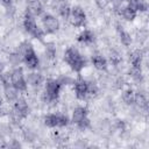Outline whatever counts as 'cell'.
I'll return each instance as SVG.
<instances>
[{"mask_svg": "<svg viewBox=\"0 0 149 149\" xmlns=\"http://www.w3.org/2000/svg\"><path fill=\"white\" fill-rule=\"evenodd\" d=\"M127 5L129 7H132L133 9H135L136 12H140V13H144V12L148 10L147 0H128Z\"/></svg>", "mask_w": 149, "mask_h": 149, "instance_id": "obj_18", "label": "cell"}, {"mask_svg": "<svg viewBox=\"0 0 149 149\" xmlns=\"http://www.w3.org/2000/svg\"><path fill=\"white\" fill-rule=\"evenodd\" d=\"M129 76H130V78L134 80V81H142L143 80V74H142V70H141V68H134V66H132L130 68V70H129Z\"/></svg>", "mask_w": 149, "mask_h": 149, "instance_id": "obj_26", "label": "cell"}, {"mask_svg": "<svg viewBox=\"0 0 149 149\" xmlns=\"http://www.w3.org/2000/svg\"><path fill=\"white\" fill-rule=\"evenodd\" d=\"M129 62L132 64V66L134 68H141L142 66V62H143V52L142 50H134L130 52V56H129Z\"/></svg>", "mask_w": 149, "mask_h": 149, "instance_id": "obj_17", "label": "cell"}, {"mask_svg": "<svg viewBox=\"0 0 149 149\" xmlns=\"http://www.w3.org/2000/svg\"><path fill=\"white\" fill-rule=\"evenodd\" d=\"M8 61L13 66H19L22 63V56L17 51H14L8 56Z\"/></svg>", "mask_w": 149, "mask_h": 149, "instance_id": "obj_27", "label": "cell"}, {"mask_svg": "<svg viewBox=\"0 0 149 149\" xmlns=\"http://www.w3.org/2000/svg\"><path fill=\"white\" fill-rule=\"evenodd\" d=\"M119 13L122 16V19L127 22H133L137 16V12L135 9H133L132 7H129L128 5L121 6V8L119 9Z\"/></svg>", "mask_w": 149, "mask_h": 149, "instance_id": "obj_15", "label": "cell"}, {"mask_svg": "<svg viewBox=\"0 0 149 149\" xmlns=\"http://www.w3.org/2000/svg\"><path fill=\"white\" fill-rule=\"evenodd\" d=\"M28 114H29V104H28L27 99L23 97H19L13 102V107L9 111L10 120L15 123H19L20 121L26 119L28 116Z\"/></svg>", "mask_w": 149, "mask_h": 149, "instance_id": "obj_3", "label": "cell"}, {"mask_svg": "<svg viewBox=\"0 0 149 149\" xmlns=\"http://www.w3.org/2000/svg\"><path fill=\"white\" fill-rule=\"evenodd\" d=\"M43 123L48 128H57V113H48L43 118Z\"/></svg>", "mask_w": 149, "mask_h": 149, "instance_id": "obj_22", "label": "cell"}, {"mask_svg": "<svg viewBox=\"0 0 149 149\" xmlns=\"http://www.w3.org/2000/svg\"><path fill=\"white\" fill-rule=\"evenodd\" d=\"M76 126H77V128H78L79 130L85 132V130H87V129L91 128V120H90V118L87 116V118L83 119L81 121H79L78 123H76Z\"/></svg>", "mask_w": 149, "mask_h": 149, "instance_id": "obj_29", "label": "cell"}, {"mask_svg": "<svg viewBox=\"0 0 149 149\" xmlns=\"http://www.w3.org/2000/svg\"><path fill=\"white\" fill-rule=\"evenodd\" d=\"M0 147H7V143H6V139L5 136L0 133Z\"/></svg>", "mask_w": 149, "mask_h": 149, "instance_id": "obj_35", "label": "cell"}, {"mask_svg": "<svg viewBox=\"0 0 149 149\" xmlns=\"http://www.w3.org/2000/svg\"><path fill=\"white\" fill-rule=\"evenodd\" d=\"M0 3L5 7H12L13 5V0H0Z\"/></svg>", "mask_w": 149, "mask_h": 149, "instance_id": "obj_34", "label": "cell"}, {"mask_svg": "<svg viewBox=\"0 0 149 149\" xmlns=\"http://www.w3.org/2000/svg\"><path fill=\"white\" fill-rule=\"evenodd\" d=\"M10 84L14 86L20 93H24L28 91V84L26 80V74L22 66H14L10 71Z\"/></svg>", "mask_w": 149, "mask_h": 149, "instance_id": "obj_5", "label": "cell"}, {"mask_svg": "<svg viewBox=\"0 0 149 149\" xmlns=\"http://www.w3.org/2000/svg\"><path fill=\"white\" fill-rule=\"evenodd\" d=\"M56 55H57L56 47L54 44H47L45 49H44V57L48 61H54L56 58Z\"/></svg>", "mask_w": 149, "mask_h": 149, "instance_id": "obj_25", "label": "cell"}, {"mask_svg": "<svg viewBox=\"0 0 149 149\" xmlns=\"http://www.w3.org/2000/svg\"><path fill=\"white\" fill-rule=\"evenodd\" d=\"M64 62L69 65V68L76 72L81 73V71L87 65V59L81 55V52L76 47H68L64 51Z\"/></svg>", "mask_w": 149, "mask_h": 149, "instance_id": "obj_1", "label": "cell"}, {"mask_svg": "<svg viewBox=\"0 0 149 149\" xmlns=\"http://www.w3.org/2000/svg\"><path fill=\"white\" fill-rule=\"evenodd\" d=\"M26 80L28 86L33 87V88H40L41 86L44 85V77L41 72H37L36 70H30L29 73L26 74Z\"/></svg>", "mask_w": 149, "mask_h": 149, "instance_id": "obj_10", "label": "cell"}, {"mask_svg": "<svg viewBox=\"0 0 149 149\" xmlns=\"http://www.w3.org/2000/svg\"><path fill=\"white\" fill-rule=\"evenodd\" d=\"M43 3L41 0H28L27 1V7H26V13L37 17V16H41L43 13H44V9H43Z\"/></svg>", "mask_w": 149, "mask_h": 149, "instance_id": "obj_11", "label": "cell"}, {"mask_svg": "<svg viewBox=\"0 0 149 149\" xmlns=\"http://www.w3.org/2000/svg\"><path fill=\"white\" fill-rule=\"evenodd\" d=\"M134 105H136L140 109H147L148 108V99L144 93L142 92H135V98H134Z\"/></svg>", "mask_w": 149, "mask_h": 149, "instance_id": "obj_19", "label": "cell"}, {"mask_svg": "<svg viewBox=\"0 0 149 149\" xmlns=\"http://www.w3.org/2000/svg\"><path fill=\"white\" fill-rule=\"evenodd\" d=\"M22 26H23V29L27 34H29L35 40H38V41H42L45 33L44 30L37 24L36 22V17L28 14V13H24L23 15V21H22Z\"/></svg>", "mask_w": 149, "mask_h": 149, "instance_id": "obj_4", "label": "cell"}, {"mask_svg": "<svg viewBox=\"0 0 149 149\" xmlns=\"http://www.w3.org/2000/svg\"><path fill=\"white\" fill-rule=\"evenodd\" d=\"M121 2H128V0H120Z\"/></svg>", "mask_w": 149, "mask_h": 149, "instance_id": "obj_38", "label": "cell"}, {"mask_svg": "<svg viewBox=\"0 0 149 149\" xmlns=\"http://www.w3.org/2000/svg\"><path fill=\"white\" fill-rule=\"evenodd\" d=\"M73 92L74 95L78 100H86L88 97V90H87V80L80 76V73L78 74V77L76 79H73Z\"/></svg>", "mask_w": 149, "mask_h": 149, "instance_id": "obj_8", "label": "cell"}, {"mask_svg": "<svg viewBox=\"0 0 149 149\" xmlns=\"http://www.w3.org/2000/svg\"><path fill=\"white\" fill-rule=\"evenodd\" d=\"M87 90L88 97H95L99 93V86L94 80H87Z\"/></svg>", "mask_w": 149, "mask_h": 149, "instance_id": "obj_28", "label": "cell"}, {"mask_svg": "<svg viewBox=\"0 0 149 149\" xmlns=\"http://www.w3.org/2000/svg\"><path fill=\"white\" fill-rule=\"evenodd\" d=\"M2 106H3V98L0 95V108H2Z\"/></svg>", "mask_w": 149, "mask_h": 149, "instance_id": "obj_36", "label": "cell"}, {"mask_svg": "<svg viewBox=\"0 0 149 149\" xmlns=\"http://www.w3.org/2000/svg\"><path fill=\"white\" fill-rule=\"evenodd\" d=\"M22 63L29 70H37L40 66V57L35 51L34 47L29 48L22 56Z\"/></svg>", "mask_w": 149, "mask_h": 149, "instance_id": "obj_9", "label": "cell"}, {"mask_svg": "<svg viewBox=\"0 0 149 149\" xmlns=\"http://www.w3.org/2000/svg\"><path fill=\"white\" fill-rule=\"evenodd\" d=\"M59 2H66V0H58Z\"/></svg>", "mask_w": 149, "mask_h": 149, "instance_id": "obj_37", "label": "cell"}, {"mask_svg": "<svg viewBox=\"0 0 149 149\" xmlns=\"http://www.w3.org/2000/svg\"><path fill=\"white\" fill-rule=\"evenodd\" d=\"M134 98H135V91L133 88L128 87V88H126V90L122 91L121 99H122V101L126 105H128V106L134 105Z\"/></svg>", "mask_w": 149, "mask_h": 149, "instance_id": "obj_21", "label": "cell"}, {"mask_svg": "<svg viewBox=\"0 0 149 149\" xmlns=\"http://www.w3.org/2000/svg\"><path fill=\"white\" fill-rule=\"evenodd\" d=\"M7 147H9V148H19V147H21V143H20L17 140H12V141L7 144Z\"/></svg>", "mask_w": 149, "mask_h": 149, "instance_id": "obj_31", "label": "cell"}, {"mask_svg": "<svg viewBox=\"0 0 149 149\" xmlns=\"http://www.w3.org/2000/svg\"><path fill=\"white\" fill-rule=\"evenodd\" d=\"M23 137L26 141H34L35 140V134L31 132V130H24L23 132Z\"/></svg>", "mask_w": 149, "mask_h": 149, "instance_id": "obj_30", "label": "cell"}, {"mask_svg": "<svg viewBox=\"0 0 149 149\" xmlns=\"http://www.w3.org/2000/svg\"><path fill=\"white\" fill-rule=\"evenodd\" d=\"M95 2L100 8H105L109 3V0H95Z\"/></svg>", "mask_w": 149, "mask_h": 149, "instance_id": "obj_32", "label": "cell"}, {"mask_svg": "<svg viewBox=\"0 0 149 149\" xmlns=\"http://www.w3.org/2000/svg\"><path fill=\"white\" fill-rule=\"evenodd\" d=\"M71 123V120L66 113H57V128H65Z\"/></svg>", "mask_w": 149, "mask_h": 149, "instance_id": "obj_24", "label": "cell"}, {"mask_svg": "<svg viewBox=\"0 0 149 149\" xmlns=\"http://www.w3.org/2000/svg\"><path fill=\"white\" fill-rule=\"evenodd\" d=\"M116 128H118V130H125V128H126V125H125V122L123 121H121V120H119L118 122H116Z\"/></svg>", "mask_w": 149, "mask_h": 149, "instance_id": "obj_33", "label": "cell"}, {"mask_svg": "<svg viewBox=\"0 0 149 149\" xmlns=\"http://www.w3.org/2000/svg\"><path fill=\"white\" fill-rule=\"evenodd\" d=\"M94 41H95V34L91 29H83L77 35V42L83 45L92 44Z\"/></svg>", "mask_w": 149, "mask_h": 149, "instance_id": "obj_12", "label": "cell"}, {"mask_svg": "<svg viewBox=\"0 0 149 149\" xmlns=\"http://www.w3.org/2000/svg\"><path fill=\"white\" fill-rule=\"evenodd\" d=\"M119 40H120L121 44L125 45V47H129V45L133 43V37H132V35H130L127 30H125V29L119 30Z\"/></svg>", "mask_w": 149, "mask_h": 149, "instance_id": "obj_23", "label": "cell"}, {"mask_svg": "<svg viewBox=\"0 0 149 149\" xmlns=\"http://www.w3.org/2000/svg\"><path fill=\"white\" fill-rule=\"evenodd\" d=\"M58 15L64 20V21H69L70 14H71V6L68 2H61L58 8H57Z\"/></svg>", "mask_w": 149, "mask_h": 149, "instance_id": "obj_20", "label": "cell"}, {"mask_svg": "<svg viewBox=\"0 0 149 149\" xmlns=\"http://www.w3.org/2000/svg\"><path fill=\"white\" fill-rule=\"evenodd\" d=\"M86 13L84 10V8L81 6H73L71 7V14H70V17H69V22L72 27L74 28H81L84 27L85 22H86Z\"/></svg>", "mask_w": 149, "mask_h": 149, "instance_id": "obj_7", "label": "cell"}, {"mask_svg": "<svg viewBox=\"0 0 149 149\" xmlns=\"http://www.w3.org/2000/svg\"><path fill=\"white\" fill-rule=\"evenodd\" d=\"M41 23H42V29L44 30L45 35L56 34L61 28V22L58 17L51 13H43L41 15Z\"/></svg>", "mask_w": 149, "mask_h": 149, "instance_id": "obj_6", "label": "cell"}, {"mask_svg": "<svg viewBox=\"0 0 149 149\" xmlns=\"http://www.w3.org/2000/svg\"><path fill=\"white\" fill-rule=\"evenodd\" d=\"M20 97V92L12 85H7L3 87V98L7 102H14Z\"/></svg>", "mask_w": 149, "mask_h": 149, "instance_id": "obj_16", "label": "cell"}, {"mask_svg": "<svg viewBox=\"0 0 149 149\" xmlns=\"http://www.w3.org/2000/svg\"><path fill=\"white\" fill-rule=\"evenodd\" d=\"M91 63H92L93 68L99 70V71H105L108 66L107 59L100 54H93L91 57Z\"/></svg>", "mask_w": 149, "mask_h": 149, "instance_id": "obj_14", "label": "cell"}, {"mask_svg": "<svg viewBox=\"0 0 149 149\" xmlns=\"http://www.w3.org/2000/svg\"><path fill=\"white\" fill-rule=\"evenodd\" d=\"M63 85L61 84L59 79H55V78H49L44 81L43 85V91L41 94V99L43 102L45 104H52V102H57L62 92Z\"/></svg>", "mask_w": 149, "mask_h": 149, "instance_id": "obj_2", "label": "cell"}, {"mask_svg": "<svg viewBox=\"0 0 149 149\" xmlns=\"http://www.w3.org/2000/svg\"><path fill=\"white\" fill-rule=\"evenodd\" d=\"M87 116H88V109H87V107L86 106H77L72 111V114H71L70 120H71V122L73 125H76V123H78L79 121H81L83 119H85Z\"/></svg>", "mask_w": 149, "mask_h": 149, "instance_id": "obj_13", "label": "cell"}]
</instances>
